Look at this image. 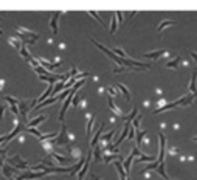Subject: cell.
Instances as JSON below:
<instances>
[{
	"label": "cell",
	"instance_id": "obj_26",
	"mask_svg": "<svg viewBox=\"0 0 197 180\" xmlns=\"http://www.w3.org/2000/svg\"><path fill=\"white\" fill-rule=\"evenodd\" d=\"M116 27H118V19H116V16H115V13L112 14V22H110V33L113 34L115 31H116Z\"/></svg>",
	"mask_w": 197,
	"mask_h": 180
},
{
	"label": "cell",
	"instance_id": "obj_34",
	"mask_svg": "<svg viewBox=\"0 0 197 180\" xmlns=\"http://www.w3.org/2000/svg\"><path fill=\"white\" fill-rule=\"evenodd\" d=\"M147 160H152V157H146V155H143V157H140L137 162H147Z\"/></svg>",
	"mask_w": 197,
	"mask_h": 180
},
{
	"label": "cell",
	"instance_id": "obj_29",
	"mask_svg": "<svg viewBox=\"0 0 197 180\" xmlns=\"http://www.w3.org/2000/svg\"><path fill=\"white\" fill-rule=\"evenodd\" d=\"M163 53H165L163 50H158V51H152V53H146L144 58H158V56L163 55Z\"/></svg>",
	"mask_w": 197,
	"mask_h": 180
},
{
	"label": "cell",
	"instance_id": "obj_16",
	"mask_svg": "<svg viewBox=\"0 0 197 180\" xmlns=\"http://www.w3.org/2000/svg\"><path fill=\"white\" fill-rule=\"evenodd\" d=\"M103 131H104V123L101 124V127H100V131H96V134H95V137L92 138V147H95L96 144H98V141H100V138L103 137Z\"/></svg>",
	"mask_w": 197,
	"mask_h": 180
},
{
	"label": "cell",
	"instance_id": "obj_28",
	"mask_svg": "<svg viewBox=\"0 0 197 180\" xmlns=\"http://www.w3.org/2000/svg\"><path fill=\"white\" fill-rule=\"evenodd\" d=\"M89 14H90L92 17H95V20H98V22H100V25H101V27H104V28H106V23H104V20H103L100 16H98V13H95V11H89Z\"/></svg>",
	"mask_w": 197,
	"mask_h": 180
},
{
	"label": "cell",
	"instance_id": "obj_40",
	"mask_svg": "<svg viewBox=\"0 0 197 180\" xmlns=\"http://www.w3.org/2000/svg\"><path fill=\"white\" fill-rule=\"evenodd\" d=\"M59 48H61V50H64V48H65V44H64V42H61V44H59Z\"/></svg>",
	"mask_w": 197,
	"mask_h": 180
},
{
	"label": "cell",
	"instance_id": "obj_22",
	"mask_svg": "<svg viewBox=\"0 0 197 180\" xmlns=\"http://www.w3.org/2000/svg\"><path fill=\"white\" fill-rule=\"evenodd\" d=\"M115 168H116V171H118V174H119V178H121V180H127L126 172H124V168H123V165H121L119 162H115Z\"/></svg>",
	"mask_w": 197,
	"mask_h": 180
},
{
	"label": "cell",
	"instance_id": "obj_20",
	"mask_svg": "<svg viewBox=\"0 0 197 180\" xmlns=\"http://www.w3.org/2000/svg\"><path fill=\"white\" fill-rule=\"evenodd\" d=\"M47 120V117L45 115H40V117H37V118H34L33 121H30V123H27V126L25 127H36V126H39L40 123H44Z\"/></svg>",
	"mask_w": 197,
	"mask_h": 180
},
{
	"label": "cell",
	"instance_id": "obj_15",
	"mask_svg": "<svg viewBox=\"0 0 197 180\" xmlns=\"http://www.w3.org/2000/svg\"><path fill=\"white\" fill-rule=\"evenodd\" d=\"M48 155H50L56 163H62V165H64V163H67V162L70 160V157H62L61 154H58V152H51V154H48Z\"/></svg>",
	"mask_w": 197,
	"mask_h": 180
},
{
	"label": "cell",
	"instance_id": "obj_7",
	"mask_svg": "<svg viewBox=\"0 0 197 180\" xmlns=\"http://www.w3.org/2000/svg\"><path fill=\"white\" fill-rule=\"evenodd\" d=\"M37 62H39L45 70H47V68H48V70H56V68L62 64L61 58H58V59H56V62H50V61H47V59H44V58H37Z\"/></svg>",
	"mask_w": 197,
	"mask_h": 180
},
{
	"label": "cell",
	"instance_id": "obj_18",
	"mask_svg": "<svg viewBox=\"0 0 197 180\" xmlns=\"http://www.w3.org/2000/svg\"><path fill=\"white\" fill-rule=\"evenodd\" d=\"M103 155H104V151H103V147L101 146H95V151H93V159H95V162H100V160H103Z\"/></svg>",
	"mask_w": 197,
	"mask_h": 180
},
{
	"label": "cell",
	"instance_id": "obj_21",
	"mask_svg": "<svg viewBox=\"0 0 197 180\" xmlns=\"http://www.w3.org/2000/svg\"><path fill=\"white\" fill-rule=\"evenodd\" d=\"M107 102H109V107H110V110H112V112H113L115 115H123V112H121V109H119V107H118V106L115 104V102L112 101V96L109 98V101H107Z\"/></svg>",
	"mask_w": 197,
	"mask_h": 180
},
{
	"label": "cell",
	"instance_id": "obj_2",
	"mask_svg": "<svg viewBox=\"0 0 197 180\" xmlns=\"http://www.w3.org/2000/svg\"><path fill=\"white\" fill-rule=\"evenodd\" d=\"M55 146H68V144H75V135H71L70 131L67 129V126L62 123V127H61V132L59 135L53 140Z\"/></svg>",
	"mask_w": 197,
	"mask_h": 180
},
{
	"label": "cell",
	"instance_id": "obj_32",
	"mask_svg": "<svg viewBox=\"0 0 197 180\" xmlns=\"http://www.w3.org/2000/svg\"><path fill=\"white\" fill-rule=\"evenodd\" d=\"M169 25H172V22H163V23H160V27H158V30L161 31L163 28H166V27H169Z\"/></svg>",
	"mask_w": 197,
	"mask_h": 180
},
{
	"label": "cell",
	"instance_id": "obj_19",
	"mask_svg": "<svg viewBox=\"0 0 197 180\" xmlns=\"http://www.w3.org/2000/svg\"><path fill=\"white\" fill-rule=\"evenodd\" d=\"M19 53L22 55V58H23V59H25V61H27L28 64H30V62H31V61L34 59V58H33V56L30 55V51H28V50L25 48V45H23V47H22V48L19 50Z\"/></svg>",
	"mask_w": 197,
	"mask_h": 180
},
{
	"label": "cell",
	"instance_id": "obj_38",
	"mask_svg": "<svg viewBox=\"0 0 197 180\" xmlns=\"http://www.w3.org/2000/svg\"><path fill=\"white\" fill-rule=\"evenodd\" d=\"M90 178H92V180H101V177H98L96 174H92V175H90Z\"/></svg>",
	"mask_w": 197,
	"mask_h": 180
},
{
	"label": "cell",
	"instance_id": "obj_14",
	"mask_svg": "<svg viewBox=\"0 0 197 180\" xmlns=\"http://www.w3.org/2000/svg\"><path fill=\"white\" fill-rule=\"evenodd\" d=\"M113 160H121V155H118V152H109L103 155V162L104 163H110Z\"/></svg>",
	"mask_w": 197,
	"mask_h": 180
},
{
	"label": "cell",
	"instance_id": "obj_30",
	"mask_svg": "<svg viewBox=\"0 0 197 180\" xmlns=\"http://www.w3.org/2000/svg\"><path fill=\"white\" fill-rule=\"evenodd\" d=\"M34 71H36V73H39V75H50V71H48V70H45L42 65H39V67H37Z\"/></svg>",
	"mask_w": 197,
	"mask_h": 180
},
{
	"label": "cell",
	"instance_id": "obj_6",
	"mask_svg": "<svg viewBox=\"0 0 197 180\" xmlns=\"http://www.w3.org/2000/svg\"><path fill=\"white\" fill-rule=\"evenodd\" d=\"M73 95H75V92L71 90V93L65 98V101H64V104H62V107H61V112H59V115H58V120L59 121H62L64 123V117H65V112H67V109L71 106V99H73Z\"/></svg>",
	"mask_w": 197,
	"mask_h": 180
},
{
	"label": "cell",
	"instance_id": "obj_27",
	"mask_svg": "<svg viewBox=\"0 0 197 180\" xmlns=\"http://www.w3.org/2000/svg\"><path fill=\"white\" fill-rule=\"evenodd\" d=\"M5 101L8 102L9 106H19V102H20V99L13 98V96H5Z\"/></svg>",
	"mask_w": 197,
	"mask_h": 180
},
{
	"label": "cell",
	"instance_id": "obj_11",
	"mask_svg": "<svg viewBox=\"0 0 197 180\" xmlns=\"http://www.w3.org/2000/svg\"><path fill=\"white\" fill-rule=\"evenodd\" d=\"M8 42H9V45H11L13 48H16V50H20V48L23 47V42H22V39H20L19 36H9V37H8Z\"/></svg>",
	"mask_w": 197,
	"mask_h": 180
},
{
	"label": "cell",
	"instance_id": "obj_10",
	"mask_svg": "<svg viewBox=\"0 0 197 180\" xmlns=\"http://www.w3.org/2000/svg\"><path fill=\"white\" fill-rule=\"evenodd\" d=\"M87 118V131H85V137H87V140H90L92 138V132H93V127H95V115H87L85 117Z\"/></svg>",
	"mask_w": 197,
	"mask_h": 180
},
{
	"label": "cell",
	"instance_id": "obj_33",
	"mask_svg": "<svg viewBox=\"0 0 197 180\" xmlns=\"http://www.w3.org/2000/svg\"><path fill=\"white\" fill-rule=\"evenodd\" d=\"M5 110H6V106H0V121L3 120V115H5Z\"/></svg>",
	"mask_w": 197,
	"mask_h": 180
},
{
	"label": "cell",
	"instance_id": "obj_12",
	"mask_svg": "<svg viewBox=\"0 0 197 180\" xmlns=\"http://www.w3.org/2000/svg\"><path fill=\"white\" fill-rule=\"evenodd\" d=\"M58 101H59V95H58V96H51V98H48V99H45V101L39 102V106H36V107H34V110H39V109H42V107H45V106L55 104V102H58Z\"/></svg>",
	"mask_w": 197,
	"mask_h": 180
},
{
	"label": "cell",
	"instance_id": "obj_41",
	"mask_svg": "<svg viewBox=\"0 0 197 180\" xmlns=\"http://www.w3.org/2000/svg\"><path fill=\"white\" fill-rule=\"evenodd\" d=\"M3 34V31H2V28H0V36H2Z\"/></svg>",
	"mask_w": 197,
	"mask_h": 180
},
{
	"label": "cell",
	"instance_id": "obj_37",
	"mask_svg": "<svg viewBox=\"0 0 197 180\" xmlns=\"http://www.w3.org/2000/svg\"><path fill=\"white\" fill-rule=\"evenodd\" d=\"M3 87H5V79H0V92L3 90Z\"/></svg>",
	"mask_w": 197,
	"mask_h": 180
},
{
	"label": "cell",
	"instance_id": "obj_3",
	"mask_svg": "<svg viewBox=\"0 0 197 180\" xmlns=\"http://www.w3.org/2000/svg\"><path fill=\"white\" fill-rule=\"evenodd\" d=\"M34 104H37V99H31V101H23V99H20V102H19V120L27 126V121H28V112H30V109L34 106Z\"/></svg>",
	"mask_w": 197,
	"mask_h": 180
},
{
	"label": "cell",
	"instance_id": "obj_9",
	"mask_svg": "<svg viewBox=\"0 0 197 180\" xmlns=\"http://www.w3.org/2000/svg\"><path fill=\"white\" fill-rule=\"evenodd\" d=\"M90 160H92V154H87V159H85V163L82 165V168L79 169L78 172V180H84L87 171H89V165H90Z\"/></svg>",
	"mask_w": 197,
	"mask_h": 180
},
{
	"label": "cell",
	"instance_id": "obj_39",
	"mask_svg": "<svg viewBox=\"0 0 197 180\" xmlns=\"http://www.w3.org/2000/svg\"><path fill=\"white\" fill-rule=\"evenodd\" d=\"M6 141V135H3V137H0V144H3Z\"/></svg>",
	"mask_w": 197,
	"mask_h": 180
},
{
	"label": "cell",
	"instance_id": "obj_17",
	"mask_svg": "<svg viewBox=\"0 0 197 180\" xmlns=\"http://www.w3.org/2000/svg\"><path fill=\"white\" fill-rule=\"evenodd\" d=\"M135 154H138V147H135L134 151H132V154H131V155L124 160V166H123V168H124L126 169V172H129L131 171V163H132V159H134V155H135Z\"/></svg>",
	"mask_w": 197,
	"mask_h": 180
},
{
	"label": "cell",
	"instance_id": "obj_36",
	"mask_svg": "<svg viewBox=\"0 0 197 180\" xmlns=\"http://www.w3.org/2000/svg\"><path fill=\"white\" fill-rule=\"evenodd\" d=\"M17 141H19V143H25V135H19Z\"/></svg>",
	"mask_w": 197,
	"mask_h": 180
},
{
	"label": "cell",
	"instance_id": "obj_23",
	"mask_svg": "<svg viewBox=\"0 0 197 180\" xmlns=\"http://www.w3.org/2000/svg\"><path fill=\"white\" fill-rule=\"evenodd\" d=\"M81 99H82V96L76 92L75 93V98L71 99V107H73V110H76L78 107H79V102H81Z\"/></svg>",
	"mask_w": 197,
	"mask_h": 180
},
{
	"label": "cell",
	"instance_id": "obj_31",
	"mask_svg": "<svg viewBox=\"0 0 197 180\" xmlns=\"http://www.w3.org/2000/svg\"><path fill=\"white\" fill-rule=\"evenodd\" d=\"M107 92H109V95H110V96L118 95V89H116V87H107Z\"/></svg>",
	"mask_w": 197,
	"mask_h": 180
},
{
	"label": "cell",
	"instance_id": "obj_8",
	"mask_svg": "<svg viewBox=\"0 0 197 180\" xmlns=\"http://www.w3.org/2000/svg\"><path fill=\"white\" fill-rule=\"evenodd\" d=\"M61 16H62V13H61V11H56V13L53 14V17L50 19V28H51V31H53L55 36L59 33V17H61Z\"/></svg>",
	"mask_w": 197,
	"mask_h": 180
},
{
	"label": "cell",
	"instance_id": "obj_35",
	"mask_svg": "<svg viewBox=\"0 0 197 180\" xmlns=\"http://www.w3.org/2000/svg\"><path fill=\"white\" fill-rule=\"evenodd\" d=\"M79 107H87V99H85V98H82V99H81V102H79Z\"/></svg>",
	"mask_w": 197,
	"mask_h": 180
},
{
	"label": "cell",
	"instance_id": "obj_5",
	"mask_svg": "<svg viewBox=\"0 0 197 180\" xmlns=\"http://www.w3.org/2000/svg\"><path fill=\"white\" fill-rule=\"evenodd\" d=\"M6 163H8V165H11L13 168L20 169V171H27V169L30 168V166H28V163H27L25 160H22V157H20V155H14V157L6 159Z\"/></svg>",
	"mask_w": 197,
	"mask_h": 180
},
{
	"label": "cell",
	"instance_id": "obj_4",
	"mask_svg": "<svg viewBox=\"0 0 197 180\" xmlns=\"http://www.w3.org/2000/svg\"><path fill=\"white\" fill-rule=\"evenodd\" d=\"M90 42H92V44H93V45H95L96 48H100V50L103 51V53H104V55H106V56H107L109 59H112V61H113V62H116L118 65H123V59H121V58H118V56H116V55L113 53L112 50H109V48H107V47H104L103 44H100L98 40H95L93 37H90Z\"/></svg>",
	"mask_w": 197,
	"mask_h": 180
},
{
	"label": "cell",
	"instance_id": "obj_1",
	"mask_svg": "<svg viewBox=\"0 0 197 180\" xmlns=\"http://www.w3.org/2000/svg\"><path fill=\"white\" fill-rule=\"evenodd\" d=\"M17 34L19 37L22 39L23 45H34L39 39H40V33H36V31H31V30H27L23 27H17Z\"/></svg>",
	"mask_w": 197,
	"mask_h": 180
},
{
	"label": "cell",
	"instance_id": "obj_13",
	"mask_svg": "<svg viewBox=\"0 0 197 180\" xmlns=\"http://www.w3.org/2000/svg\"><path fill=\"white\" fill-rule=\"evenodd\" d=\"M67 152L70 154L71 157H75V159H81V157H82V155H81V149L76 147L75 144H68V146H67Z\"/></svg>",
	"mask_w": 197,
	"mask_h": 180
},
{
	"label": "cell",
	"instance_id": "obj_24",
	"mask_svg": "<svg viewBox=\"0 0 197 180\" xmlns=\"http://www.w3.org/2000/svg\"><path fill=\"white\" fill-rule=\"evenodd\" d=\"M25 132H30V134H33L34 137H37V138H40L44 134L40 132V129H37V127H25Z\"/></svg>",
	"mask_w": 197,
	"mask_h": 180
},
{
	"label": "cell",
	"instance_id": "obj_25",
	"mask_svg": "<svg viewBox=\"0 0 197 180\" xmlns=\"http://www.w3.org/2000/svg\"><path fill=\"white\" fill-rule=\"evenodd\" d=\"M116 89H118L121 93H124V96H126V99H127V101L131 99V93H129V89H127L126 86H123V84H116Z\"/></svg>",
	"mask_w": 197,
	"mask_h": 180
}]
</instances>
